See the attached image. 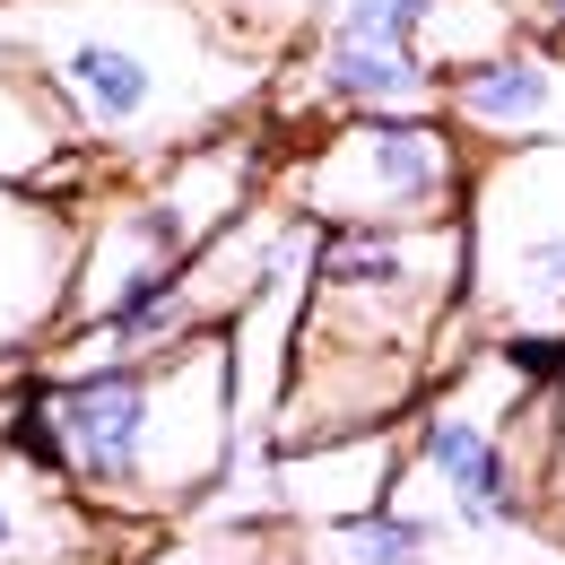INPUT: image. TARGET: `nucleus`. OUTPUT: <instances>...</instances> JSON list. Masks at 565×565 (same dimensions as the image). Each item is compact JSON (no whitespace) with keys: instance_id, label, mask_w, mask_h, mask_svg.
I'll return each mask as SVG.
<instances>
[{"instance_id":"obj_9","label":"nucleus","mask_w":565,"mask_h":565,"mask_svg":"<svg viewBox=\"0 0 565 565\" xmlns=\"http://www.w3.org/2000/svg\"><path fill=\"white\" fill-rule=\"evenodd\" d=\"M131 565H296V522H217L183 540H148Z\"/></svg>"},{"instance_id":"obj_6","label":"nucleus","mask_w":565,"mask_h":565,"mask_svg":"<svg viewBox=\"0 0 565 565\" xmlns=\"http://www.w3.org/2000/svg\"><path fill=\"white\" fill-rule=\"evenodd\" d=\"M444 114L452 131L479 148H522V140H565V35L531 26L522 44H504L488 62L444 78Z\"/></svg>"},{"instance_id":"obj_2","label":"nucleus","mask_w":565,"mask_h":565,"mask_svg":"<svg viewBox=\"0 0 565 565\" xmlns=\"http://www.w3.org/2000/svg\"><path fill=\"white\" fill-rule=\"evenodd\" d=\"M479 148L452 114H340L279 157V192L313 226H444L470 210Z\"/></svg>"},{"instance_id":"obj_8","label":"nucleus","mask_w":565,"mask_h":565,"mask_svg":"<svg viewBox=\"0 0 565 565\" xmlns=\"http://www.w3.org/2000/svg\"><path fill=\"white\" fill-rule=\"evenodd\" d=\"M540 26V0H426L418 18V53L435 78L470 71V62H488L504 44H522Z\"/></svg>"},{"instance_id":"obj_1","label":"nucleus","mask_w":565,"mask_h":565,"mask_svg":"<svg viewBox=\"0 0 565 565\" xmlns=\"http://www.w3.org/2000/svg\"><path fill=\"white\" fill-rule=\"evenodd\" d=\"M0 53L62 105L105 174L253 122L279 78V62L226 35L201 0H0Z\"/></svg>"},{"instance_id":"obj_3","label":"nucleus","mask_w":565,"mask_h":565,"mask_svg":"<svg viewBox=\"0 0 565 565\" xmlns=\"http://www.w3.org/2000/svg\"><path fill=\"white\" fill-rule=\"evenodd\" d=\"M470 322L565 331V140L488 148L470 174Z\"/></svg>"},{"instance_id":"obj_11","label":"nucleus","mask_w":565,"mask_h":565,"mask_svg":"<svg viewBox=\"0 0 565 565\" xmlns=\"http://www.w3.org/2000/svg\"><path fill=\"white\" fill-rule=\"evenodd\" d=\"M226 35H244L253 53H270V62H287L296 44H313V26L331 18V0H201Z\"/></svg>"},{"instance_id":"obj_5","label":"nucleus","mask_w":565,"mask_h":565,"mask_svg":"<svg viewBox=\"0 0 565 565\" xmlns=\"http://www.w3.org/2000/svg\"><path fill=\"white\" fill-rule=\"evenodd\" d=\"M409 470V426H365V435H322L270 452V504L296 531H349L383 513Z\"/></svg>"},{"instance_id":"obj_12","label":"nucleus","mask_w":565,"mask_h":565,"mask_svg":"<svg viewBox=\"0 0 565 565\" xmlns=\"http://www.w3.org/2000/svg\"><path fill=\"white\" fill-rule=\"evenodd\" d=\"M557 435H565V401H557ZM548 531L565 540V444H557V470H548Z\"/></svg>"},{"instance_id":"obj_4","label":"nucleus","mask_w":565,"mask_h":565,"mask_svg":"<svg viewBox=\"0 0 565 565\" xmlns=\"http://www.w3.org/2000/svg\"><path fill=\"white\" fill-rule=\"evenodd\" d=\"M78 201L87 192H35L0 183V383H18L71 322L78 279Z\"/></svg>"},{"instance_id":"obj_7","label":"nucleus","mask_w":565,"mask_h":565,"mask_svg":"<svg viewBox=\"0 0 565 565\" xmlns=\"http://www.w3.org/2000/svg\"><path fill=\"white\" fill-rule=\"evenodd\" d=\"M0 183H35V192H96L105 166L71 140L62 105L0 53Z\"/></svg>"},{"instance_id":"obj_10","label":"nucleus","mask_w":565,"mask_h":565,"mask_svg":"<svg viewBox=\"0 0 565 565\" xmlns=\"http://www.w3.org/2000/svg\"><path fill=\"white\" fill-rule=\"evenodd\" d=\"M322 540H331V565H435V522L401 495L349 531H322Z\"/></svg>"}]
</instances>
